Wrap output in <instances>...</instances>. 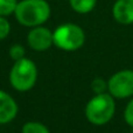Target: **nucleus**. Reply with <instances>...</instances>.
I'll list each match as a JSON object with an SVG mask.
<instances>
[{
    "instance_id": "1",
    "label": "nucleus",
    "mask_w": 133,
    "mask_h": 133,
    "mask_svg": "<svg viewBox=\"0 0 133 133\" xmlns=\"http://www.w3.org/2000/svg\"><path fill=\"white\" fill-rule=\"evenodd\" d=\"M15 18L22 26L36 27L50 16V6L46 0H21L15 8Z\"/></svg>"
},
{
    "instance_id": "2",
    "label": "nucleus",
    "mask_w": 133,
    "mask_h": 133,
    "mask_svg": "<svg viewBox=\"0 0 133 133\" xmlns=\"http://www.w3.org/2000/svg\"><path fill=\"white\" fill-rule=\"evenodd\" d=\"M116 110L115 99L109 94H98L89 101L85 108V116L91 124L104 125L112 119Z\"/></svg>"
},
{
    "instance_id": "3",
    "label": "nucleus",
    "mask_w": 133,
    "mask_h": 133,
    "mask_svg": "<svg viewBox=\"0 0 133 133\" xmlns=\"http://www.w3.org/2000/svg\"><path fill=\"white\" fill-rule=\"evenodd\" d=\"M37 69L35 63L29 58H21L15 61L9 74L12 87L18 91H28L36 83Z\"/></svg>"
},
{
    "instance_id": "4",
    "label": "nucleus",
    "mask_w": 133,
    "mask_h": 133,
    "mask_svg": "<svg viewBox=\"0 0 133 133\" xmlns=\"http://www.w3.org/2000/svg\"><path fill=\"white\" fill-rule=\"evenodd\" d=\"M54 44L60 49L74 51L84 44L85 34L83 29L74 23H64L58 26L53 33Z\"/></svg>"
},
{
    "instance_id": "5",
    "label": "nucleus",
    "mask_w": 133,
    "mask_h": 133,
    "mask_svg": "<svg viewBox=\"0 0 133 133\" xmlns=\"http://www.w3.org/2000/svg\"><path fill=\"white\" fill-rule=\"evenodd\" d=\"M110 95L115 98H127L133 96V70L116 72L108 82Z\"/></svg>"
},
{
    "instance_id": "6",
    "label": "nucleus",
    "mask_w": 133,
    "mask_h": 133,
    "mask_svg": "<svg viewBox=\"0 0 133 133\" xmlns=\"http://www.w3.org/2000/svg\"><path fill=\"white\" fill-rule=\"evenodd\" d=\"M27 41L30 48L34 49V50H46L54 43L53 33L46 27L36 26L29 32V34L27 36Z\"/></svg>"
},
{
    "instance_id": "7",
    "label": "nucleus",
    "mask_w": 133,
    "mask_h": 133,
    "mask_svg": "<svg viewBox=\"0 0 133 133\" xmlns=\"http://www.w3.org/2000/svg\"><path fill=\"white\" fill-rule=\"evenodd\" d=\"M112 15L118 23H133V0H117L112 7Z\"/></svg>"
},
{
    "instance_id": "8",
    "label": "nucleus",
    "mask_w": 133,
    "mask_h": 133,
    "mask_svg": "<svg viewBox=\"0 0 133 133\" xmlns=\"http://www.w3.org/2000/svg\"><path fill=\"white\" fill-rule=\"evenodd\" d=\"M18 105L8 94L0 90V124H7L15 118Z\"/></svg>"
},
{
    "instance_id": "9",
    "label": "nucleus",
    "mask_w": 133,
    "mask_h": 133,
    "mask_svg": "<svg viewBox=\"0 0 133 133\" xmlns=\"http://www.w3.org/2000/svg\"><path fill=\"white\" fill-rule=\"evenodd\" d=\"M71 8L79 14L90 13L95 8L97 0H69Z\"/></svg>"
},
{
    "instance_id": "10",
    "label": "nucleus",
    "mask_w": 133,
    "mask_h": 133,
    "mask_svg": "<svg viewBox=\"0 0 133 133\" xmlns=\"http://www.w3.org/2000/svg\"><path fill=\"white\" fill-rule=\"evenodd\" d=\"M22 133H50L49 130L41 123L29 122L26 123L22 127Z\"/></svg>"
},
{
    "instance_id": "11",
    "label": "nucleus",
    "mask_w": 133,
    "mask_h": 133,
    "mask_svg": "<svg viewBox=\"0 0 133 133\" xmlns=\"http://www.w3.org/2000/svg\"><path fill=\"white\" fill-rule=\"evenodd\" d=\"M18 1L16 0H0V16L11 15L15 12Z\"/></svg>"
},
{
    "instance_id": "12",
    "label": "nucleus",
    "mask_w": 133,
    "mask_h": 133,
    "mask_svg": "<svg viewBox=\"0 0 133 133\" xmlns=\"http://www.w3.org/2000/svg\"><path fill=\"white\" fill-rule=\"evenodd\" d=\"M9 56L14 61L21 60V58L25 57V48L21 44H14L9 49Z\"/></svg>"
},
{
    "instance_id": "13",
    "label": "nucleus",
    "mask_w": 133,
    "mask_h": 133,
    "mask_svg": "<svg viewBox=\"0 0 133 133\" xmlns=\"http://www.w3.org/2000/svg\"><path fill=\"white\" fill-rule=\"evenodd\" d=\"M91 88L96 92V95H98V94H103L105 91V89L108 88V84L105 83V81L103 78H95L91 83Z\"/></svg>"
},
{
    "instance_id": "14",
    "label": "nucleus",
    "mask_w": 133,
    "mask_h": 133,
    "mask_svg": "<svg viewBox=\"0 0 133 133\" xmlns=\"http://www.w3.org/2000/svg\"><path fill=\"white\" fill-rule=\"evenodd\" d=\"M11 30V25L5 19V16H0V40H4Z\"/></svg>"
},
{
    "instance_id": "15",
    "label": "nucleus",
    "mask_w": 133,
    "mask_h": 133,
    "mask_svg": "<svg viewBox=\"0 0 133 133\" xmlns=\"http://www.w3.org/2000/svg\"><path fill=\"white\" fill-rule=\"evenodd\" d=\"M124 119L130 126L133 127V99L130 101V103L127 104L126 109L124 112Z\"/></svg>"
},
{
    "instance_id": "16",
    "label": "nucleus",
    "mask_w": 133,
    "mask_h": 133,
    "mask_svg": "<svg viewBox=\"0 0 133 133\" xmlns=\"http://www.w3.org/2000/svg\"><path fill=\"white\" fill-rule=\"evenodd\" d=\"M132 133H133V132H132Z\"/></svg>"
}]
</instances>
